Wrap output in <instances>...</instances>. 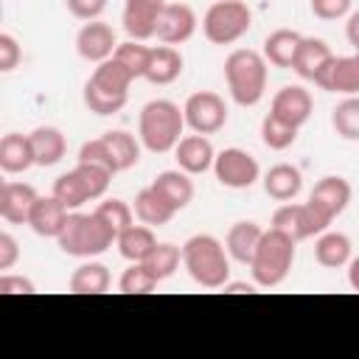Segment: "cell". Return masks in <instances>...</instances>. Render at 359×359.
<instances>
[{
	"label": "cell",
	"instance_id": "obj_1",
	"mask_svg": "<svg viewBox=\"0 0 359 359\" xmlns=\"http://www.w3.org/2000/svg\"><path fill=\"white\" fill-rule=\"evenodd\" d=\"M182 266L191 280L205 289H222L230 280L227 247L210 233H196L182 244Z\"/></svg>",
	"mask_w": 359,
	"mask_h": 359
},
{
	"label": "cell",
	"instance_id": "obj_2",
	"mask_svg": "<svg viewBox=\"0 0 359 359\" xmlns=\"http://www.w3.org/2000/svg\"><path fill=\"white\" fill-rule=\"evenodd\" d=\"M182 129H185V112L168 98H154L140 109L137 137L143 149L154 154L174 151V146L182 140Z\"/></svg>",
	"mask_w": 359,
	"mask_h": 359
},
{
	"label": "cell",
	"instance_id": "obj_3",
	"mask_svg": "<svg viewBox=\"0 0 359 359\" xmlns=\"http://www.w3.org/2000/svg\"><path fill=\"white\" fill-rule=\"evenodd\" d=\"M115 241H118L115 230H112L95 210H93V213L70 210L67 219H65L62 233L56 236L59 250L67 252V255H76V258L101 255V252H107Z\"/></svg>",
	"mask_w": 359,
	"mask_h": 359
},
{
	"label": "cell",
	"instance_id": "obj_4",
	"mask_svg": "<svg viewBox=\"0 0 359 359\" xmlns=\"http://www.w3.org/2000/svg\"><path fill=\"white\" fill-rule=\"evenodd\" d=\"M294 244L297 241L292 236H286L283 230H275V227L264 230V236L255 247V255L250 261V272H252L255 286L275 289L289 278V272L294 266V252H297Z\"/></svg>",
	"mask_w": 359,
	"mask_h": 359
},
{
	"label": "cell",
	"instance_id": "obj_5",
	"mask_svg": "<svg viewBox=\"0 0 359 359\" xmlns=\"http://www.w3.org/2000/svg\"><path fill=\"white\" fill-rule=\"evenodd\" d=\"M224 81L238 107H255L266 93V59L258 50L238 48L224 59Z\"/></svg>",
	"mask_w": 359,
	"mask_h": 359
},
{
	"label": "cell",
	"instance_id": "obj_6",
	"mask_svg": "<svg viewBox=\"0 0 359 359\" xmlns=\"http://www.w3.org/2000/svg\"><path fill=\"white\" fill-rule=\"evenodd\" d=\"M252 28V11L244 0H216L202 17V34L213 45H233Z\"/></svg>",
	"mask_w": 359,
	"mask_h": 359
},
{
	"label": "cell",
	"instance_id": "obj_7",
	"mask_svg": "<svg viewBox=\"0 0 359 359\" xmlns=\"http://www.w3.org/2000/svg\"><path fill=\"white\" fill-rule=\"evenodd\" d=\"M182 112H185V126L196 135H216L227 123V104L219 93L210 90H199L188 95Z\"/></svg>",
	"mask_w": 359,
	"mask_h": 359
},
{
	"label": "cell",
	"instance_id": "obj_8",
	"mask_svg": "<svg viewBox=\"0 0 359 359\" xmlns=\"http://www.w3.org/2000/svg\"><path fill=\"white\" fill-rule=\"evenodd\" d=\"M213 174L216 180L224 185V188H233V191H241V188H250L258 182L261 177V165L258 160L238 149V146H230V149H222L213 160Z\"/></svg>",
	"mask_w": 359,
	"mask_h": 359
},
{
	"label": "cell",
	"instance_id": "obj_9",
	"mask_svg": "<svg viewBox=\"0 0 359 359\" xmlns=\"http://www.w3.org/2000/svg\"><path fill=\"white\" fill-rule=\"evenodd\" d=\"M118 48V39H115V31L109 22H101V20H90L79 28L76 34V53L84 59V62H107Z\"/></svg>",
	"mask_w": 359,
	"mask_h": 359
},
{
	"label": "cell",
	"instance_id": "obj_10",
	"mask_svg": "<svg viewBox=\"0 0 359 359\" xmlns=\"http://www.w3.org/2000/svg\"><path fill=\"white\" fill-rule=\"evenodd\" d=\"M314 112V98L306 87L300 84H289V87H280L275 95H272V107H269V115H275L278 121L300 129Z\"/></svg>",
	"mask_w": 359,
	"mask_h": 359
},
{
	"label": "cell",
	"instance_id": "obj_11",
	"mask_svg": "<svg viewBox=\"0 0 359 359\" xmlns=\"http://www.w3.org/2000/svg\"><path fill=\"white\" fill-rule=\"evenodd\" d=\"M163 8H165V0H126L121 22H123V31L129 34V39H137V42L151 39Z\"/></svg>",
	"mask_w": 359,
	"mask_h": 359
},
{
	"label": "cell",
	"instance_id": "obj_12",
	"mask_svg": "<svg viewBox=\"0 0 359 359\" xmlns=\"http://www.w3.org/2000/svg\"><path fill=\"white\" fill-rule=\"evenodd\" d=\"M196 31V14L191 6L185 3H165L160 20H157V31L154 36L163 45H182L194 36Z\"/></svg>",
	"mask_w": 359,
	"mask_h": 359
},
{
	"label": "cell",
	"instance_id": "obj_13",
	"mask_svg": "<svg viewBox=\"0 0 359 359\" xmlns=\"http://www.w3.org/2000/svg\"><path fill=\"white\" fill-rule=\"evenodd\" d=\"M331 62H334V53H331V48H328L323 39H317V36H303L292 70H294L300 79L314 81V84L320 87L323 79H325V73H328V67H331Z\"/></svg>",
	"mask_w": 359,
	"mask_h": 359
},
{
	"label": "cell",
	"instance_id": "obj_14",
	"mask_svg": "<svg viewBox=\"0 0 359 359\" xmlns=\"http://www.w3.org/2000/svg\"><path fill=\"white\" fill-rule=\"evenodd\" d=\"M36 199H39V194L34 185L3 182L0 185V219H6L8 224H28Z\"/></svg>",
	"mask_w": 359,
	"mask_h": 359
},
{
	"label": "cell",
	"instance_id": "obj_15",
	"mask_svg": "<svg viewBox=\"0 0 359 359\" xmlns=\"http://www.w3.org/2000/svg\"><path fill=\"white\" fill-rule=\"evenodd\" d=\"M174 157H177V165L194 177V174H205V171L213 168L216 149H213V143L208 140V135H196V132H194V135L182 137V140L174 146Z\"/></svg>",
	"mask_w": 359,
	"mask_h": 359
},
{
	"label": "cell",
	"instance_id": "obj_16",
	"mask_svg": "<svg viewBox=\"0 0 359 359\" xmlns=\"http://www.w3.org/2000/svg\"><path fill=\"white\" fill-rule=\"evenodd\" d=\"M351 196H353L351 182H348L345 177L328 174V177H323V180L314 182V188H311V194H309V202H314L323 213H328L331 219H337V216L348 208Z\"/></svg>",
	"mask_w": 359,
	"mask_h": 359
},
{
	"label": "cell",
	"instance_id": "obj_17",
	"mask_svg": "<svg viewBox=\"0 0 359 359\" xmlns=\"http://www.w3.org/2000/svg\"><path fill=\"white\" fill-rule=\"evenodd\" d=\"M67 208L50 194V196H39L34 202V210H31V219H28V227L42 236V238H56L65 227V219H67Z\"/></svg>",
	"mask_w": 359,
	"mask_h": 359
},
{
	"label": "cell",
	"instance_id": "obj_18",
	"mask_svg": "<svg viewBox=\"0 0 359 359\" xmlns=\"http://www.w3.org/2000/svg\"><path fill=\"white\" fill-rule=\"evenodd\" d=\"M151 188L160 191V196H163L177 213H180L182 208H188L191 199H194V180H191V174L182 171V168L160 171V174L154 177V182H151Z\"/></svg>",
	"mask_w": 359,
	"mask_h": 359
},
{
	"label": "cell",
	"instance_id": "obj_19",
	"mask_svg": "<svg viewBox=\"0 0 359 359\" xmlns=\"http://www.w3.org/2000/svg\"><path fill=\"white\" fill-rule=\"evenodd\" d=\"M31 165H36L31 137L28 135H20V132L3 135V140H0V168L6 174H22Z\"/></svg>",
	"mask_w": 359,
	"mask_h": 359
},
{
	"label": "cell",
	"instance_id": "obj_20",
	"mask_svg": "<svg viewBox=\"0 0 359 359\" xmlns=\"http://www.w3.org/2000/svg\"><path fill=\"white\" fill-rule=\"evenodd\" d=\"M261 236H264V227H261L258 222H250V219L236 222V224L227 230V236H224L227 255H230L233 261L250 266V261H252V255H255V247H258Z\"/></svg>",
	"mask_w": 359,
	"mask_h": 359
},
{
	"label": "cell",
	"instance_id": "obj_21",
	"mask_svg": "<svg viewBox=\"0 0 359 359\" xmlns=\"http://www.w3.org/2000/svg\"><path fill=\"white\" fill-rule=\"evenodd\" d=\"M320 90L342 93V95H356L359 93V53L334 56V62H331Z\"/></svg>",
	"mask_w": 359,
	"mask_h": 359
},
{
	"label": "cell",
	"instance_id": "obj_22",
	"mask_svg": "<svg viewBox=\"0 0 359 359\" xmlns=\"http://www.w3.org/2000/svg\"><path fill=\"white\" fill-rule=\"evenodd\" d=\"M300 188H303V174L289 163H278L264 174V191L275 202H292L300 194Z\"/></svg>",
	"mask_w": 359,
	"mask_h": 359
},
{
	"label": "cell",
	"instance_id": "obj_23",
	"mask_svg": "<svg viewBox=\"0 0 359 359\" xmlns=\"http://www.w3.org/2000/svg\"><path fill=\"white\" fill-rule=\"evenodd\" d=\"M182 67H185V59L174 45H157L151 48V59L143 79H149L151 84H171L180 79Z\"/></svg>",
	"mask_w": 359,
	"mask_h": 359
},
{
	"label": "cell",
	"instance_id": "obj_24",
	"mask_svg": "<svg viewBox=\"0 0 359 359\" xmlns=\"http://www.w3.org/2000/svg\"><path fill=\"white\" fill-rule=\"evenodd\" d=\"M115 244H118L121 258H126L129 264H137V261H146V258L151 255V250H154L160 241H157L154 230L140 222V224H129V227L118 236Z\"/></svg>",
	"mask_w": 359,
	"mask_h": 359
},
{
	"label": "cell",
	"instance_id": "obj_25",
	"mask_svg": "<svg viewBox=\"0 0 359 359\" xmlns=\"http://www.w3.org/2000/svg\"><path fill=\"white\" fill-rule=\"evenodd\" d=\"M303 36L292 28H278L272 31L266 39H264V59L266 65L272 67H292L294 65V56H297V48H300Z\"/></svg>",
	"mask_w": 359,
	"mask_h": 359
},
{
	"label": "cell",
	"instance_id": "obj_26",
	"mask_svg": "<svg viewBox=\"0 0 359 359\" xmlns=\"http://www.w3.org/2000/svg\"><path fill=\"white\" fill-rule=\"evenodd\" d=\"M28 137H31V146H34L36 165H42V168L56 165L67 151V140H65L62 129H56V126H36V129L28 132Z\"/></svg>",
	"mask_w": 359,
	"mask_h": 359
},
{
	"label": "cell",
	"instance_id": "obj_27",
	"mask_svg": "<svg viewBox=\"0 0 359 359\" xmlns=\"http://www.w3.org/2000/svg\"><path fill=\"white\" fill-rule=\"evenodd\" d=\"M132 210H135V219L143 222V224H149V227H163V224H168V222L174 219V213H177V210L160 196V191H154L151 185L143 188V191H137Z\"/></svg>",
	"mask_w": 359,
	"mask_h": 359
},
{
	"label": "cell",
	"instance_id": "obj_28",
	"mask_svg": "<svg viewBox=\"0 0 359 359\" xmlns=\"http://www.w3.org/2000/svg\"><path fill=\"white\" fill-rule=\"evenodd\" d=\"M314 258L325 269L348 266V261H351V238L345 233H337V230L320 233L317 241H314Z\"/></svg>",
	"mask_w": 359,
	"mask_h": 359
},
{
	"label": "cell",
	"instance_id": "obj_29",
	"mask_svg": "<svg viewBox=\"0 0 359 359\" xmlns=\"http://www.w3.org/2000/svg\"><path fill=\"white\" fill-rule=\"evenodd\" d=\"M112 283V275L98 261H84L70 275V292L73 294H104Z\"/></svg>",
	"mask_w": 359,
	"mask_h": 359
},
{
	"label": "cell",
	"instance_id": "obj_30",
	"mask_svg": "<svg viewBox=\"0 0 359 359\" xmlns=\"http://www.w3.org/2000/svg\"><path fill=\"white\" fill-rule=\"evenodd\" d=\"M90 84H95L98 90H104V93H112V95H126L129 98V84L135 81V76L118 62V59H107V62H101L95 70H93V76L87 79Z\"/></svg>",
	"mask_w": 359,
	"mask_h": 359
},
{
	"label": "cell",
	"instance_id": "obj_31",
	"mask_svg": "<svg viewBox=\"0 0 359 359\" xmlns=\"http://www.w3.org/2000/svg\"><path fill=\"white\" fill-rule=\"evenodd\" d=\"M101 137H104V143H107V149H109V157H112V163H115V171H126V168L137 165V160H140V146H143V143H140L135 135H129V132H123V129H112V132H104Z\"/></svg>",
	"mask_w": 359,
	"mask_h": 359
},
{
	"label": "cell",
	"instance_id": "obj_32",
	"mask_svg": "<svg viewBox=\"0 0 359 359\" xmlns=\"http://www.w3.org/2000/svg\"><path fill=\"white\" fill-rule=\"evenodd\" d=\"M331 126L342 140H359V95H348L334 107Z\"/></svg>",
	"mask_w": 359,
	"mask_h": 359
},
{
	"label": "cell",
	"instance_id": "obj_33",
	"mask_svg": "<svg viewBox=\"0 0 359 359\" xmlns=\"http://www.w3.org/2000/svg\"><path fill=\"white\" fill-rule=\"evenodd\" d=\"M143 264L151 269V275H154L157 280H165V278H171V275L180 269V264H182V247L168 244V241H160Z\"/></svg>",
	"mask_w": 359,
	"mask_h": 359
},
{
	"label": "cell",
	"instance_id": "obj_34",
	"mask_svg": "<svg viewBox=\"0 0 359 359\" xmlns=\"http://www.w3.org/2000/svg\"><path fill=\"white\" fill-rule=\"evenodd\" d=\"M76 177L81 180V185H84V191H87V199L93 202V199H101L104 194H107V188H109V182H112V174L115 171H109L107 165H98V163H76Z\"/></svg>",
	"mask_w": 359,
	"mask_h": 359
},
{
	"label": "cell",
	"instance_id": "obj_35",
	"mask_svg": "<svg viewBox=\"0 0 359 359\" xmlns=\"http://www.w3.org/2000/svg\"><path fill=\"white\" fill-rule=\"evenodd\" d=\"M112 59H118L135 79H143L146 76V67H149V59H151V48L137 42V39H126L115 48Z\"/></svg>",
	"mask_w": 359,
	"mask_h": 359
},
{
	"label": "cell",
	"instance_id": "obj_36",
	"mask_svg": "<svg viewBox=\"0 0 359 359\" xmlns=\"http://www.w3.org/2000/svg\"><path fill=\"white\" fill-rule=\"evenodd\" d=\"M157 278L151 275V269L143 264V261H137V264H129L126 269H123V275H121V280H118V289L123 292V294H149V292H154L157 289Z\"/></svg>",
	"mask_w": 359,
	"mask_h": 359
},
{
	"label": "cell",
	"instance_id": "obj_37",
	"mask_svg": "<svg viewBox=\"0 0 359 359\" xmlns=\"http://www.w3.org/2000/svg\"><path fill=\"white\" fill-rule=\"evenodd\" d=\"M297 132H300V129H294V126L278 121L275 115H266V118L261 121V140H264V146L272 149V151L289 149V146L297 140Z\"/></svg>",
	"mask_w": 359,
	"mask_h": 359
},
{
	"label": "cell",
	"instance_id": "obj_38",
	"mask_svg": "<svg viewBox=\"0 0 359 359\" xmlns=\"http://www.w3.org/2000/svg\"><path fill=\"white\" fill-rule=\"evenodd\" d=\"M84 107L93 112V115H115V112H121L123 107H126V95H112V93H104V90H98L95 84H84Z\"/></svg>",
	"mask_w": 359,
	"mask_h": 359
},
{
	"label": "cell",
	"instance_id": "obj_39",
	"mask_svg": "<svg viewBox=\"0 0 359 359\" xmlns=\"http://www.w3.org/2000/svg\"><path fill=\"white\" fill-rule=\"evenodd\" d=\"M53 196H56L67 210H79L84 202H90V199H87V191H84V185H81V180L76 177V171H67V174H62V177L53 182Z\"/></svg>",
	"mask_w": 359,
	"mask_h": 359
},
{
	"label": "cell",
	"instance_id": "obj_40",
	"mask_svg": "<svg viewBox=\"0 0 359 359\" xmlns=\"http://www.w3.org/2000/svg\"><path fill=\"white\" fill-rule=\"evenodd\" d=\"M95 213L115 230V236H121L129 224H135V210H132V205L129 202H123V199H104L98 208H95Z\"/></svg>",
	"mask_w": 359,
	"mask_h": 359
},
{
	"label": "cell",
	"instance_id": "obj_41",
	"mask_svg": "<svg viewBox=\"0 0 359 359\" xmlns=\"http://www.w3.org/2000/svg\"><path fill=\"white\" fill-rule=\"evenodd\" d=\"M79 160H81V163H98V165H107L109 171H115V163H112V157H109V149H107L104 137H95V140L81 143ZM115 174H118V171H115Z\"/></svg>",
	"mask_w": 359,
	"mask_h": 359
},
{
	"label": "cell",
	"instance_id": "obj_42",
	"mask_svg": "<svg viewBox=\"0 0 359 359\" xmlns=\"http://www.w3.org/2000/svg\"><path fill=\"white\" fill-rule=\"evenodd\" d=\"M353 0H311V14L320 20H342L351 14Z\"/></svg>",
	"mask_w": 359,
	"mask_h": 359
},
{
	"label": "cell",
	"instance_id": "obj_43",
	"mask_svg": "<svg viewBox=\"0 0 359 359\" xmlns=\"http://www.w3.org/2000/svg\"><path fill=\"white\" fill-rule=\"evenodd\" d=\"M22 62V48L11 34H0V70L11 73Z\"/></svg>",
	"mask_w": 359,
	"mask_h": 359
},
{
	"label": "cell",
	"instance_id": "obj_44",
	"mask_svg": "<svg viewBox=\"0 0 359 359\" xmlns=\"http://www.w3.org/2000/svg\"><path fill=\"white\" fill-rule=\"evenodd\" d=\"M65 6H67V11H70L76 20L90 22V20H98V17L104 14L107 0H65Z\"/></svg>",
	"mask_w": 359,
	"mask_h": 359
},
{
	"label": "cell",
	"instance_id": "obj_45",
	"mask_svg": "<svg viewBox=\"0 0 359 359\" xmlns=\"http://www.w3.org/2000/svg\"><path fill=\"white\" fill-rule=\"evenodd\" d=\"M36 286L31 278L25 275H11V272H3L0 275V294H34Z\"/></svg>",
	"mask_w": 359,
	"mask_h": 359
},
{
	"label": "cell",
	"instance_id": "obj_46",
	"mask_svg": "<svg viewBox=\"0 0 359 359\" xmlns=\"http://www.w3.org/2000/svg\"><path fill=\"white\" fill-rule=\"evenodd\" d=\"M20 261V247L11 233H0V269H11Z\"/></svg>",
	"mask_w": 359,
	"mask_h": 359
},
{
	"label": "cell",
	"instance_id": "obj_47",
	"mask_svg": "<svg viewBox=\"0 0 359 359\" xmlns=\"http://www.w3.org/2000/svg\"><path fill=\"white\" fill-rule=\"evenodd\" d=\"M345 36H348V42L353 45V50L359 53V11L348 14V22H345Z\"/></svg>",
	"mask_w": 359,
	"mask_h": 359
},
{
	"label": "cell",
	"instance_id": "obj_48",
	"mask_svg": "<svg viewBox=\"0 0 359 359\" xmlns=\"http://www.w3.org/2000/svg\"><path fill=\"white\" fill-rule=\"evenodd\" d=\"M348 283H351L353 292H359V258L348 261Z\"/></svg>",
	"mask_w": 359,
	"mask_h": 359
},
{
	"label": "cell",
	"instance_id": "obj_49",
	"mask_svg": "<svg viewBox=\"0 0 359 359\" xmlns=\"http://www.w3.org/2000/svg\"><path fill=\"white\" fill-rule=\"evenodd\" d=\"M224 292H230V294H241V292H255V280H252V283H224Z\"/></svg>",
	"mask_w": 359,
	"mask_h": 359
}]
</instances>
